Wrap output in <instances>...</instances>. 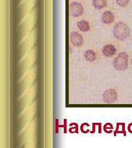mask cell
<instances>
[{
	"mask_svg": "<svg viewBox=\"0 0 132 148\" xmlns=\"http://www.w3.org/2000/svg\"><path fill=\"white\" fill-rule=\"evenodd\" d=\"M69 13L74 18L79 17L84 13V6L79 2L73 1L69 5Z\"/></svg>",
	"mask_w": 132,
	"mask_h": 148,
	"instance_id": "3",
	"label": "cell"
},
{
	"mask_svg": "<svg viewBox=\"0 0 132 148\" xmlns=\"http://www.w3.org/2000/svg\"><path fill=\"white\" fill-rule=\"evenodd\" d=\"M113 67L119 71H125L128 68L129 56L126 52H120L113 59Z\"/></svg>",
	"mask_w": 132,
	"mask_h": 148,
	"instance_id": "2",
	"label": "cell"
},
{
	"mask_svg": "<svg viewBox=\"0 0 132 148\" xmlns=\"http://www.w3.org/2000/svg\"><path fill=\"white\" fill-rule=\"evenodd\" d=\"M113 34L118 41H125L130 35L129 27L124 22H118L113 27Z\"/></svg>",
	"mask_w": 132,
	"mask_h": 148,
	"instance_id": "1",
	"label": "cell"
},
{
	"mask_svg": "<svg viewBox=\"0 0 132 148\" xmlns=\"http://www.w3.org/2000/svg\"><path fill=\"white\" fill-rule=\"evenodd\" d=\"M69 39L72 44L77 47H81L84 43V38L78 32H72L69 35Z\"/></svg>",
	"mask_w": 132,
	"mask_h": 148,
	"instance_id": "5",
	"label": "cell"
},
{
	"mask_svg": "<svg viewBox=\"0 0 132 148\" xmlns=\"http://www.w3.org/2000/svg\"><path fill=\"white\" fill-rule=\"evenodd\" d=\"M93 5L96 10H101L107 5V0H93Z\"/></svg>",
	"mask_w": 132,
	"mask_h": 148,
	"instance_id": "10",
	"label": "cell"
},
{
	"mask_svg": "<svg viewBox=\"0 0 132 148\" xmlns=\"http://www.w3.org/2000/svg\"><path fill=\"white\" fill-rule=\"evenodd\" d=\"M84 58L86 61L90 62V63H93L96 61L97 59V54L95 51L93 49H87L85 51L84 54Z\"/></svg>",
	"mask_w": 132,
	"mask_h": 148,
	"instance_id": "8",
	"label": "cell"
},
{
	"mask_svg": "<svg viewBox=\"0 0 132 148\" xmlns=\"http://www.w3.org/2000/svg\"><path fill=\"white\" fill-rule=\"evenodd\" d=\"M129 0H116L117 4L121 7H125L128 5Z\"/></svg>",
	"mask_w": 132,
	"mask_h": 148,
	"instance_id": "11",
	"label": "cell"
},
{
	"mask_svg": "<svg viewBox=\"0 0 132 148\" xmlns=\"http://www.w3.org/2000/svg\"><path fill=\"white\" fill-rule=\"evenodd\" d=\"M110 129H111V130L113 129V127H112V125L110 124V123L106 124L105 126V127H104L105 131H106L107 132H111V130H110Z\"/></svg>",
	"mask_w": 132,
	"mask_h": 148,
	"instance_id": "12",
	"label": "cell"
},
{
	"mask_svg": "<svg viewBox=\"0 0 132 148\" xmlns=\"http://www.w3.org/2000/svg\"><path fill=\"white\" fill-rule=\"evenodd\" d=\"M131 63H132V60H131Z\"/></svg>",
	"mask_w": 132,
	"mask_h": 148,
	"instance_id": "13",
	"label": "cell"
},
{
	"mask_svg": "<svg viewBox=\"0 0 132 148\" xmlns=\"http://www.w3.org/2000/svg\"><path fill=\"white\" fill-rule=\"evenodd\" d=\"M117 97L118 95L116 90L112 88L105 90L102 95L103 100L106 104H113L116 103Z\"/></svg>",
	"mask_w": 132,
	"mask_h": 148,
	"instance_id": "4",
	"label": "cell"
},
{
	"mask_svg": "<svg viewBox=\"0 0 132 148\" xmlns=\"http://www.w3.org/2000/svg\"><path fill=\"white\" fill-rule=\"evenodd\" d=\"M77 25L79 30L82 32H89L90 29V24L89 22L86 20H81L77 23Z\"/></svg>",
	"mask_w": 132,
	"mask_h": 148,
	"instance_id": "9",
	"label": "cell"
},
{
	"mask_svg": "<svg viewBox=\"0 0 132 148\" xmlns=\"http://www.w3.org/2000/svg\"><path fill=\"white\" fill-rule=\"evenodd\" d=\"M101 21L105 25H110L115 21V14L110 11H106L101 15Z\"/></svg>",
	"mask_w": 132,
	"mask_h": 148,
	"instance_id": "7",
	"label": "cell"
},
{
	"mask_svg": "<svg viewBox=\"0 0 132 148\" xmlns=\"http://www.w3.org/2000/svg\"><path fill=\"white\" fill-rule=\"evenodd\" d=\"M102 52L105 57L111 58L116 54L117 48L114 45L107 44L104 46Z\"/></svg>",
	"mask_w": 132,
	"mask_h": 148,
	"instance_id": "6",
	"label": "cell"
}]
</instances>
